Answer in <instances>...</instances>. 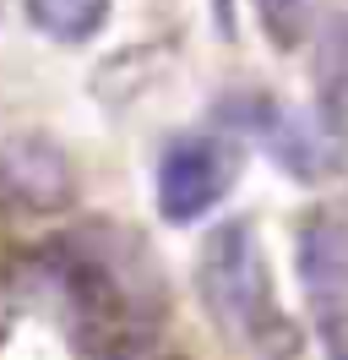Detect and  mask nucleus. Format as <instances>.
I'll return each instance as SVG.
<instances>
[{
  "instance_id": "obj_10",
  "label": "nucleus",
  "mask_w": 348,
  "mask_h": 360,
  "mask_svg": "<svg viewBox=\"0 0 348 360\" xmlns=\"http://www.w3.org/2000/svg\"><path fill=\"white\" fill-rule=\"evenodd\" d=\"M109 360H136V355H109Z\"/></svg>"
},
{
  "instance_id": "obj_1",
  "label": "nucleus",
  "mask_w": 348,
  "mask_h": 360,
  "mask_svg": "<svg viewBox=\"0 0 348 360\" xmlns=\"http://www.w3.org/2000/svg\"><path fill=\"white\" fill-rule=\"evenodd\" d=\"M55 257H60V284L71 295L76 316L114 344L109 355H130V344L152 322L158 262L130 240L126 229H109V224L65 235L55 246Z\"/></svg>"
},
{
  "instance_id": "obj_6",
  "label": "nucleus",
  "mask_w": 348,
  "mask_h": 360,
  "mask_svg": "<svg viewBox=\"0 0 348 360\" xmlns=\"http://www.w3.org/2000/svg\"><path fill=\"white\" fill-rule=\"evenodd\" d=\"M250 126L261 131V142L272 148V158H278L288 175L316 180V175L332 169V131H326L321 120H304V115L283 110V104H261L250 115Z\"/></svg>"
},
{
  "instance_id": "obj_3",
  "label": "nucleus",
  "mask_w": 348,
  "mask_h": 360,
  "mask_svg": "<svg viewBox=\"0 0 348 360\" xmlns=\"http://www.w3.org/2000/svg\"><path fill=\"white\" fill-rule=\"evenodd\" d=\"M239 169H245V148L223 131H185L158 153V175H152V197L169 224H196L207 219L229 191H234Z\"/></svg>"
},
{
  "instance_id": "obj_8",
  "label": "nucleus",
  "mask_w": 348,
  "mask_h": 360,
  "mask_svg": "<svg viewBox=\"0 0 348 360\" xmlns=\"http://www.w3.org/2000/svg\"><path fill=\"white\" fill-rule=\"evenodd\" d=\"M27 6V22L39 27L44 39L55 44H87L98 39L114 11V0H22Z\"/></svg>"
},
{
  "instance_id": "obj_2",
  "label": "nucleus",
  "mask_w": 348,
  "mask_h": 360,
  "mask_svg": "<svg viewBox=\"0 0 348 360\" xmlns=\"http://www.w3.org/2000/svg\"><path fill=\"white\" fill-rule=\"evenodd\" d=\"M196 290L207 300L213 322L229 338H239L245 349H256V360H278V349L288 355V316H278L272 273H267L250 219H229L201 235Z\"/></svg>"
},
{
  "instance_id": "obj_9",
  "label": "nucleus",
  "mask_w": 348,
  "mask_h": 360,
  "mask_svg": "<svg viewBox=\"0 0 348 360\" xmlns=\"http://www.w3.org/2000/svg\"><path fill=\"white\" fill-rule=\"evenodd\" d=\"M316 6L321 0H250V11H256L272 49H300L316 33Z\"/></svg>"
},
{
  "instance_id": "obj_5",
  "label": "nucleus",
  "mask_w": 348,
  "mask_h": 360,
  "mask_svg": "<svg viewBox=\"0 0 348 360\" xmlns=\"http://www.w3.org/2000/svg\"><path fill=\"white\" fill-rule=\"evenodd\" d=\"M76 197V169L60 142L11 136L0 148V207L6 213H60Z\"/></svg>"
},
{
  "instance_id": "obj_7",
  "label": "nucleus",
  "mask_w": 348,
  "mask_h": 360,
  "mask_svg": "<svg viewBox=\"0 0 348 360\" xmlns=\"http://www.w3.org/2000/svg\"><path fill=\"white\" fill-rule=\"evenodd\" d=\"M316 120L326 131L348 126V6L326 11V22H316Z\"/></svg>"
},
{
  "instance_id": "obj_4",
  "label": "nucleus",
  "mask_w": 348,
  "mask_h": 360,
  "mask_svg": "<svg viewBox=\"0 0 348 360\" xmlns=\"http://www.w3.org/2000/svg\"><path fill=\"white\" fill-rule=\"evenodd\" d=\"M300 290L316 322L326 360H348V229L332 213H310L300 224Z\"/></svg>"
}]
</instances>
